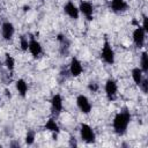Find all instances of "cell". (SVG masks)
Instances as JSON below:
<instances>
[{
  "instance_id": "6da1fadb",
  "label": "cell",
  "mask_w": 148,
  "mask_h": 148,
  "mask_svg": "<svg viewBox=\"0 0 148 148\" xmlns=\"http://www.w3.org/2000/svg\"><path fill=\"white\" fill-rule=\"evenodd\" d=\"M130 121H131V114L128 111H120L119 113H117L116 117L113 118V123H112L114 132L119 135L125 134Z\"/></svg>"
},
{
  "instance_id": "7a4b0ae2",
  "label": "cell",
  "mask_w": 148,
  "mask_h": 148,
  "mask_svg": "<svg viewBox=\"0 0 148 148\" xmlns=\"http://www.w3.org/2000/svg\"><path fill=\"white\" fill-rule=\"evenodd\" d=\"M80 135L81 139L86 142V143H92L96 140V135L94 130L88 125V124H82L80 127Z\"/></svg>"
},
{
  "instance_id": "3957f363",
  "label": "cell",
  "mask_w": 148,
  "mask_h": 148,
  "mask_svg": "<svg viewBox=\"0 0 148 148\" xmlns=\"http://www.w3.org/2000/svg\"><path fill=\"white\" fill-rule=\"evenodd\" d=\"M102 58L108 65H112L114 62V52L108 40L104 42V45L102 49Z\"/></svg>"
},
{
  "instance_id": "277c9868",
  "label": "cell",
  "mask_w": 148,
  "mask_h": 148,
  "mask_svg": "<svg viewBox=\"0 0 148 148\" xmlns=\"http://www.w3.org/2000/svg\"><path fill=\"white\" fill-rule=\"evenodd\" d=\"M145 39H146V30L138 25L134 31H133V42L138 47H142L145 44Z\"/></svg>"
},
{
  "instance_id": "5b68a950",
  "label": "cell",
  "mask_w": 148,
  "mask_h": 148,
  "mask_svg": "<svg viewBox=\"0 0 148 148\" xmlns=\"http://www.w3.org/2000/svg\"><path fill=\"white\" fill-rule=\"evenodd\" d=\"M76 105L80 109V111L84 114H88L91 111V103L84 95H79L76 97Z\"/></svg>"
},
{
  "instance_id": "8992f818",
  "label": "cell",
  "mask_w": 148,
  "mask_h": 148,
  "mask_svg": "<svg viewBox=\"0 0 148 148\" xmlns=\"http://www.w3.org/2000/svg\"><path fill=\"white\" fill-rule=\"evenodd\" d=\"M104 90H105V94H106V96H108V98H109L110 101L116 99L117 91H118L117 82H116L114 80H108V81H106V83H105Z\"/></svg>"
},
{
  "instance_id": "52a82bcc",
  "label": "cell",
  "mask_w": 148,
  "mask_h": 148,
  "mask_svg": "<svg viewBox=\"0 0 148 148\" xmlns=\"http://www.w3.org/2000/svg\"><path fill=\"white\" fill-rule=\"evenodd\" d=\"M82 71H83V67H82L81 61L77 58H73L71 60V64H69V73H71V75L74 76V77L80 76L82 74Z\"/></svg>"
},
{
  "instance_id": "ba28073f",
  "label": "cell",
  "mask_w": 148,
  "mask_h": 148,
  "mask_svg": "<svg viewBox=\"0 0 148 148\" xmlns=\"http://www.w3.org/2000/svg\"><path fill=\"white\" fill-rule=\"evenodd\" d=\"M79 10L82 15L86 16V18L88 20H92V14H94V7L90 2L88 1H82L79 6Z\"/></svg>"
},
{
  "instance_id": "9c48e42d",
  "label": "cell",
  "mask_w": 148,
  "mask_h": 148,
  "mask_svg": "<svg viewBox=\"0 0 148 148\" xmlns=\"http://www.w3.org/2000/svg\"><path fill=\"white\" fill-rule=\"evenodd\" d=\"M14 32H15V28H14L13 23H10V22L2 23V25H1V34H2L3 39H6V40L12 39V37L14 36Z\"/></svg>"
},
{
  "instance_id": "30bf717a",
  "label": "cell",
  "mask_w": 148,
  "mask_h": 148,
  "mask_svg": "<svg viewBox=\"0 0 148 148\" xmlns=\"http://www.w3.org/2000/svg\"><path fill=\"white\" fill-rule=\"evenodd\" d=\"M64 10H65V13H66L71 18H74V20L79 18L80 10H79V8H77V7H76L72 1H68V2L65 5Z\"/></svg>"
},
{
  "instance_id": "8fae6325",
  "label": "cell",
  "mask_w": 148,
  "mask_h": 148,
  "mask_svg": "<svg viewBox=\"0 0 148 148\" xmlns=\"http://www.w3.org/2000/svg\"><path fill=\"white\" fill-rule=\"evenodd\" d=\"M51 106L54 113H60L62 111V98L59 94L53 95V97L51 98Z\"/></svg>"
},
{
  "instance_id": "7c38bea8",
  "label": "cell",
  "mask_w": 148,
  "mask_h": 148,
  "mask_svg": "<svg viewBox=\"0 0 148 148\" xmlns=\"http://www.w3.org/2000/svg\"><path fill=\"white\" fill-rule=\"evenodd\" d=\"M28 50H29V52H30V53H31L34 57L39 56V54L42 53V51H43L40 43H39L38 40H36V39H30V40H29V46H28Z\"/></svg>"
},
{
  "instance_id": "4fadbf2b",
  "label": "cell",
  "mask_w": 148,
  "mask_h": 148,
  "mask_svg": "<svg viewBox=\"0 0 148 148\" xmlns=\"http://www.w3.org/2000/svg\"><path fill=\"white\" fill-rule=\"evenodd\" d=\"M127 3L125 0H111V8L113 12L120 13L127 9Z\"/></svg>"
},
{
  "instance_id": "5bb4252c",
  "label": "cell",
  "mask_w": 148,
  "mask_h": 148,
  "mask_svg": "<svg viewBox=\"0 0 148 148\" xmlns=\"http://www.w3.org/2000/svg\"><path fill=\"white\" fill-rule=\"evenodd\" d=\"M15 86H16V90L18 91V94L22 97H24L27 95V92H28V84H27V82L24 80H22V79H18L16 81Z\"/></svg>"
},
{
  "instance_id": "9a60e30c",
  "label": "cell",
  "mask_w": 148,
  "mask_h": 148,
  "mask_svg": "<svg viewBox=\"0 0 148 148\" xmlns=\"http://www.w3.org/2000/svg\"><path fill=\"white\" fill-rule=\"evenodd\" d=\"M143 72L141 71V68L140 67H134L133 69H132V79H133V81H134V83L135 84H140V82L142 81V79H143Z\"/></svg>"
},
{
  "instance_id": "2e32d148",
  "label": "cell",
  "mask_w": 148,
  "mask_h": 148,
  "mask_svg": "<svg viewBox=\"0 0 148 148\" xmlns=\"http://www.w3.org/2000/svg\"><path fill=\"white\" fill-rule=\"evenodd\" d=\"M45 130H47V131H50V132H53V133H59V125L57 124V121L53 119V118H50L46 123H45Z\"/></svg>"
},
{
  "instance_id": "e0dca14e",
  "label": "cell",
  "mask_w": 148,
  "mask_h": 148,
  "mask_svg": "<svg viewBox=\"0 0 148 148\" xmlns=\"http://www.w3.org/2000/svg\"><path fill=\"white\" fill-rule=\"evenodd\" d=\"M140 68L143 73H147L148 72V56H147V52H143L141 54V58H140Z\"/></svg>"
},
{
  "instance_id": "ac0fdd59",
  "label": "cell",
  "mask_w": 148,
  "mask_h": 148,
  "mask_svg": "<svg viewBox=\"0 0 148 148\" xmlns=\"http://www.w3.org/2000/svg\"><path fill=\"white\" fill-rule=\"evenodd\" d=\"M5 65L8 68V71H13L14 66H15V60L10 54H6V59H5Z\"/></svg>"
},
{
  "instance_id": "d6986e66",
  "label": "cell",
  "mask_w": 148,
  "mask_h": 148,
  "mask_svg": "<svg viewBox=\"0 0 148 148\" xmlns=\"http://www.w3.org/2000/svg\"><path fill=\"white\" fill-rule=\"evenodd\" d=\"M20 46H21V49H22L23 51H27V50H28L29 40H28V38H27V37H24V36L20 37Z\"/></svg>"
},
{
  "instance_id": "ffe728a7",
  "label": "cell",
  "mask_w": 148,
  "mask_h": 148,
  "mask_svg": "<svg viewBox=\"0 0 148 148\" xmlns=\"http://www.w3.org/2000/svg\"><path fill=\"white\" fill-rule=\"evenodd\" d=\"M34 141H35V133L29 131L25 135V142H27V145H32Z\"/></svg>"
},
{
  "instance_id": "44dd1931",
  "label": "cell",
  "mask_w": 148,
  "mask_h": 148,
  "mask_svg": "<svg viewBox=\"0 0 148 148\" xmlns=\"http://www.w3.org/2000/svg\"><path fill=\"white\" fill-rule=\"evenodd\" d=\"M140 89L142 90V92H145V94H147V91H148V80L147 79H142V81L140 82Z\"/></svg>"
},
{
  "instance_id": "7402d4cb",
  "label": "cell",
  "mask_w": 148,
  "mask_h": 148,
  "mask_svg": "<svg viewBox=\"0 0 148 148\" xmlns=\"http://www.w3.org/2000/svg\"><path fill=\"white\" fill-rule=\"evenodd\" d=\"M88 89H89L90 91H92V92H96V91L98 90V84L95 83V82H91V83L88 84Z\"/></svg>"
},
{
  "instance_id": "603a6c76",
  "label": "cell",
  "mask_w": 148,
  "mask_h": 148,
  "mask_svg": "<svg viewBox=\"0 0 148 148\" xmlns=\"http://www.w3.org/2000/svg\"><path fill=\"white\" fill-rule=\"evenodd\" d=\"M0 147H1V145H0Z\"/></svg>"
}]
</instances>
